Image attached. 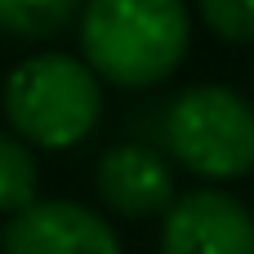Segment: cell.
I'll return each instance as SVG.
<instances>
[{
	"label": "cell",
	"mask_w": 254,
	"mask_h": 254,
	"mask_svg": "<svg viewBox=\"0 0 254 254\" xmlns=\"http://www.w3.org/2000/svg\"><path fill=\"white\" fill-rule=\"evenodd\" d=\"M192 22L183 0H85L80 49L94 76L121 89L161 85L188 54Z\"/></svg>",
	"instance_id": "obj_1"
},
{
	"label": "cell",
	"mask_w": 254,
	"mask_h": 254,
	"mask_svg": "<svg viewBox=\"0 0 254 254\" xmlns=\"http://www.w3.org/2000/svg\"><path fill=\"white\" fill-rule=\"evenodd\" d=\"M4 116L31 147H76L103 116V85L89 63L67 54H36L4 80Z\"/></svg>",
	"instance_id": "obj_2"
},
{
	"label": "cell",
	"mask_w": 254,
	"mask_h": 254,
	"mask_svg": "<svg viewBox=\"0 0 254 254\" xmlns=\"http://www.w3.org/2000/svg\"><path fill=\"white\" fill-rule=\"evenodd\" d=\"M165 143L201 179H241L254 170V107L228 85H192L165 112Z\"/></svg>",
	"instance_id": "obj_3"
},
{
	"label": "cell",
	"mask_w": 254,
	"mask_h": 254,
	"mask_svg": "<svg viewBox=\"0 0 254 254\" xmlns=\"http://www.w3.org/2000/svg\"><path fill=\"white\" fill-rule=\"evenodd\" d=\"M4 254H121L116 232L76 201H36L0 232Z\"/></svg>",
	"instance_id": "obj_4"
},
{
	"label": "cell",
	"mask_w": 254,
	"mask_h": 254,
	"mask_svg": "<svg viewBox=\"0 0 254 254\" xmlns=\"http://www.w3.org/2000/svg\"><path fill=\"white\" fill-rule=\"evenodd\" d=\"M161 254H254V219L228 192H188L165 214Z\"/></svg>",
	"instance_id": "obj_5"
},
{
	"label": "cell",
	"mask_w": 254,
	"mask_h": 254,
	"mask_svg": "<svg viewBox=\"0 0 254 254\" xmlns=\"http://www.w3.org/2000/svg\"><path fill=\"white\" fill-rule=\"evenodd\" d=\"M94 188H98L103 205H112L125 219L170 214V205H174V170L161 152H152L143 143H116L112 152H103Z\"/></svg>",
	"instance_id": "obj_6"
},
{
	"label": "cell",
	"mask_w": 254,
	"mask_h": 254,
	"mask_svg": "<svg viewBox=\"0 0 254 254\" xmlns=\"http://www.w3.org/2000/svg\"><path fill=\"white\" fill-rule=\"evenodd\" d=\"M85 9V0H0V31L22 40H49L67 31V22Z\"/></svg>",
	"instance_id": "obj_7"
},
{
	"label": "cell",
	"mask_w": 254,
	"mask_h": 254,
	"mask_svg": "<svg viewBox=\"0 0 254 254\" xmlns=\"http://www.w3.org/2000/svg\"><path fill=\"white\" fill-rule=\"evenodd\" d=\"M36 156L22 138L0 134V214H22L27 205H36Z\"/></svg>",
	"instance_id": "obj_8"
},
{
	"label": "cell",
	"mask_w": 254,
	"mask_h": 254,
	"mask_svg": "<svg viewBox=\"0 0 254 254\" xmlns=\"http://www.w3.org/2000/svg\"><path fill=\"white\" fill-rule=\"evenodd\" d=\"M201 13L214 36H223L232 45L254 40V0H201Z\"/></svg>",
	"instance_id": "obj_9"
}]
</instances>
